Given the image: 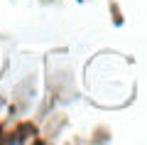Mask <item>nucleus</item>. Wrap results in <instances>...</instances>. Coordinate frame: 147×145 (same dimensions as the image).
I'll return each mask as SVG.
<instances>
[]
</instances>
